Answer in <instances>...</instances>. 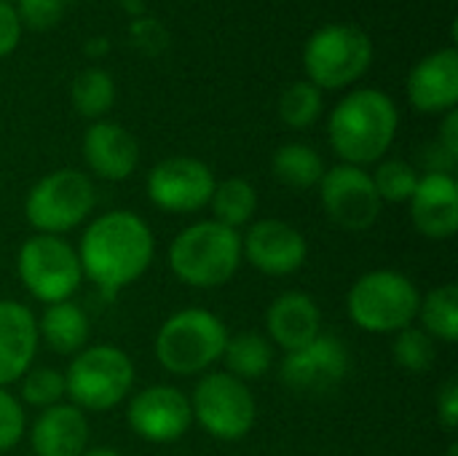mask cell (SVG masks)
<instances>
[{
    "instance_id": "26",
    "label": "cell",
    "mask_w": 458,
    "mask_h": 456,
    "mask_svg": "<svg viewBox=\"0 0 458 456\" xmlns=\"http://www.w3.org/2000/svg\"><path fill=\"white\" fill-rule=\"evenodd\" d=\"M70 99L83 118L102 121L115 105V81L102 67H86L72 78Z\"/></svg>"
},
{
    "instance_id": "21",
    "label": "cell",
    "mask_w": 458,
    "mask_h": 456,
    "mask_svg": "<svg viewBox=\"0 0 458 456\" xmlns=\"http://www.w3.org/2000/svg\"><path fill=\"white\" fill-rule=\"evenodd\" d=\"M35 456H81L89 449V419L72 403L43 409L30 427Z\"/></svg>"
},
{
    "instance_id": "9",
    "label": "cell",
    "mask_w": 458,
    "mask_h": 456,
    "mask_svg": "<svg viewBox=\"0 0 458 456\" xmlns=\"http://www.w3.org/2000/svg\"><path fill=\"white\" fill-rule=\"evenodd\" d=\"M188 400H191L193 422H199L201 430L215 441L233 443L247 438L255 427L258 419L255 395L242 379L225 371L204 374Z\"/></svg>"
},
{
    "instance_id": "40",
    "label": "cell",
    "mask_w": 458,
    "mask_h": 456,
    "mask_svg": "<svg viewBox=\"0 0 458 456\" xmlns=\"http://www.w3.org/2000/svg\"><path fill=\"white\" fill-rule=\"evenodd\" d=\"M81 456H123L121 452L110 449V446H94V449H86Z\"/></svg>"
},
{
    "instance_id": "25",
    "label": "cell",
    "mask_w": 458,
    "mask_h": 456,
    "mask_svg": "<svg viewBox=\"0 0 458 456\" xmlns=\"http://www.w3.org/2000/svg\"><path fill=\"white\" fill-rule=\"evenodd\" d=\"M209 207L215 215L212 220L239 231L242 226L252 223V218L258 212V191L244 177H228L223 183H215Z\"/></svg>"
},
{
    "instance_id": "27",
    "label": "cell",
    "mask_w": 458,
    "mask_h": 456,
    "mask_svg": "<svg viewBox=\"0 0 458 456\" xmlns=\"http://www.w3.org/2000/svg\"><path fill=\"white\" fill-rule=\"evenodd\" d=\"M419 320L421 328L435 339V341H445L454 344L458 339V288L454 282L440 285L435 290H429L427 296H421V306H419Z\"/></svg>"
},
{
    "instance_id": "35",
    "label": "cell",
    "mask_w": 458,
    "mask_h": 456,
    "mask_svg": "<svg viewBox=\"0 0 458 456\" xmlns=\"http://www.w3.org/2000/svg\"><path fill=\"white\" fill-rule=\"evenodd\" d=\"M21 22L16 16V8L13 3H5L0 0V59L8 56L16 46H19V38H21Z\"/></svg>"
},
{
    "instance_id": "41",
    "label": "cell",
    "mask_w": 458,
    "mask_h": 456,
    "mask_svg": "<svg viewBox=\"0 0 458 456\" xmlns=\"http://www.w3.org/2000/svg\"><path fill=\"white\" fill-rule=\"evenodd\" d=\"M5 3H13V0H5Z\"/></svg>"
},
{
    "instance_id": "5",
    "label": "cell",
    "mask_w": 458,
    "mask_h": 456,
    "mask_svg": "<svg viewBox=\"0 0 458 456\" xmlns=\"http://www.w3.org/2000/svg\"><path fill=\"white\" fill-rule=\"evenodd\" d=\"M421 293L411 277L394 269H376L362 274L346 298L352 323L365 333H400L419 317Z\"/></svg>"
},
{
    "instance_id": "10",
    "label": "cell",
    "mask_w": 458,
    "mask_h": 456,
    "mask_svg": "<svg viewBox=\"0 0 458 456\" xmlns=\"http://www.w3.org/2000/svg\"><path fill=\"white\" fill-rule=\"evenodd\" d=\"M16 274L24 290L46 306L70 301L83 280L75 247L67 239L51 234H32L19 247Z\"/></svg>"
},
{
    "instance_id": "31",
    "label": "cell",
    "mask_w": 458,
    "mask_h": 456,
    "mask_svg": "<svg viewBox=\"0 0 458 456\" xmlns=\"http://www.w3.org/2000/svg\"><path fill=\"white\" fill-rule=\"evenodd\" d=\"M64 398V374L54 371V368H30L21 379H19V403L30 406V409H51L56 403H62Z\"/></svg>"
},
{
    "instance_id": "18",
    "label": "cell",
    "mask_w": 458,
    "mask_h": 456,
    "mask_svg": "<svg viewBox=\"0 0 458 456\" xmlns=\"http://www.w3.org/2000/svg\"><path fill=\"white\" fill-rule=\"evenodd\" d=\"M411 220L427 239H451L458 228V185L451 172H427L411 196Z\"/></svg>"
},
{
    "instance_id": "42",
    "label": "cell",
    "mask_w": 458,
    "mask_h": 456,
    "mask_svg": "<svg viewBox=\"0 0 458 456\" xmlns=\"http://www.w3.org/2000/svg\"><path fill=\"white\" fill-rule=\"evenodd\" d=\"M64 3H67V0H64Z\"/></svg>"
},
{
    "instance_id": "32",
    "label": "cell",
    "mask_w": 458,
    "mask_h": 456,
    "mask_svg": "<svg viewBox=\"0 0 458 456\" xmlns=\"http://www.w3.org/2000/svg\"><path fill=\"white\" fill-rule=\"evenodd\" d=\"M27 433V414L16 395L0 387V454L16 449Z\"/></svg>"
},
{
    "instance_id": "8",
    "label": "cell",
    "mask_w": 458,
    "mask_h": 456,
    "mask_svg": "<svg viewBox=\"0 0 458 456\" xmlns=\"http://www.w3.org/2000/svg\"><path fill=\"white\" fill-rule=\"evenodd\" d=\"M97 191L81 169H56L43 175L24 199V218L38 234L64 237L89 220Z\"/></svg>"
},
{
    "instance_id": "23",
    "label": "cell",
    "mask_w": 458,
    "mask_h": 456,
    "mask_svg": "<svg viewBox=\"0 0 458 456\" xmlns=\"http://www.w3.org/2000/svg\"><path fill=\"white\" fill-rule=\"evenodd\" d=\"M325 159L303 142H287L282 148H276L274 159H271V172L282 185H290L295 191H306L319 185L322 175H325Z\"/></svg>"
},
{
    "instance_id": "36",
    "label": "cell",
    "mask_w": 458,
    "mask_h": 456,
    "mask_svg": "<svg viewBox=\"0 0 458 456\" xmlns=\"http://www.w3.org/2000/svg\"><path fill=\"white\" fill-rule=\"evenodd\" d=\"M437 419L440 425L454 433L458 427V382L456 379H448L437 395Z\"/></svg>"
},
{
    "instance_id": "4",
    "label": "cell",
    "mask_w": 458,
    "mask_h": 456,
    "mask_svg": "<svg viewBox=\"0 0 458 456\" xmlns=\"http://www.w3.org/2000/svg\"><path fill=\"white\" fill-rule=\"evenodd\" d=\"M225 323L209 309H180L156 333V360L174 376H204L223 360Z\"/></svg>"
},
{
    "instance_id": "33",
    "label": "cell",
    "mask_w": 458,
    "mask_h": 456,
    "mask_svg": "<svg viewBox=\"0 0 458 456\" xmlns=\"http://www.w3.org/2000/svg\"><path fill=\"white\" fill-rule=\"evenodd\" d=\"M16 16L21 27L30 30H48L64 13V0H13Z\"/></svg>"
},
{
    "instance_id": "28",
    "label": "cell",
    "mask_w": 458,
    "mask_h": 456,
    "mask_svg": "<svg viewBox=\"0 0 458 456\" xmlns=\"http://www.w3.org/2000/svg\"><path fill=\"white\" fill-rule=\"evenodd\" d=\"M322 108H325L322 89H317L311 81H295L279 97V118L290 129L314 126L322 116Z\"/></svg>"
},
{
    "instance_id": "13",
    "label": "cell",
    "mask_w": 458,
    "mask_h": 456,
    "mask_svg": "<svg viewBox=\"0 0 458 456\" xmlns=\"http://www.w3.org/2000/svg\"><path fill=\"white\" fill-rule=\"evenodd\" d=\"M349 374L346 344L333 333H319L311 344L284 352L279 366V379L287 390L298 395H325L333 392Z\"/></svg>"
},
{
    "instance_id": "11",
    "label": "cell",
    "mask_w": 458,
    "mask_h": 456,
    "mask_svg": "<svg viewBox=\"0 0 458 456\" xmlns=\"http://www.w3.org/2000/svg\"><path fill=\"white\" fill-rule=\"evenodd\" d=\"M212 169L193 156H172L148 172V199L153 207L172 215H191L209 207L215 191Z\"/></svg>"
},
{
    "instance_id": "15",
    "label": "cell",
    "mask_w": 458,
    "mask_h": 456,
    "mask_svg": "<svg viewBox=\"0 0 458 456\" xmlns=\"http://www.w3.org/2000/svg\"><path fill=\"white\" fill-rule=\"evenodd\" d=\"M242 255L266 277H290L306 263L309 242L295 226L279 218H263L242 237Z\"/></svg>"
},
{
    "instance_id": "34",
    "label": "cell",
    "mask_w": 458,
    "mask_h": 456,
    "mask_svg": "<svg viewBox=\"0 0 458 456\" xmlns=\"http://www.w3.org/2000/svg\"><path fill=\"white\" fill-rule=\"evenodd\" d=\"M129 40L137 51L156 56L169 46V32L161 22H156L153 16H137L129 24Z\"/></svg>"
},
{
    "instance_id": "29",
    "label": "cell",
    "mask_w": 458,
    "mask_h": 456,
    "mask_svg": "<svg viewBox=\"0 0 458 456\" xmlns=\"http://www.w3.org/2000/svg\"><path fill=\"white\" fill-rule=\"evenodd\" d=\"M370 177H373V185H376V194L381 202L408 204L421 175L416 172L413 164H408L403 159H381Z\"/></svg>"
},
{
    "instance_id": "24",
    "label": "cell",
    "mask_w": 458,
    "mask_h": 456,
    "mask_svg": "<svg viewBox=\"0 0 458 456\" xmlns=\"http://www.w3.org/2000/svg\"><path fill=\"white\" fill-rule=\"evenodd\" d=\"M223 360H225V374L247 384L271 371L274 344L260 333H236V336H228Z\"/></svg>"
},
{
    "instance_id": "17",
    "label": "cell",
    "mask_w": 458,
    "mask_h": 456,
    "mask_svg": "<svg viewBox=\"0 0 458 456\" xmlns=\"http://www.w3.org/2000/svg\"><path fill=\"white\" fill-rule=\"evenodd\" d=\"M408 99L421 113H448L458 105V51L454 46L427 54L408 75Z\"/></svg>"
},
{
    "instance_id": "1",
    "label": "cell",
    "mask_w": 458,
    "mask_h": 456,
    "mask_svg": "<svg viewBox=\"0 0 458 456\" xmlns=\"http://www.w3.org/2000/svg\"><path fill=\"white\" fill-rule=\"evenodd\" d=\"M83 277L115 293L134 285L153 263L156 239L150 226L131 210H113L94 218L78 245Z\"/></svg>"
},
{
    "instance_id": "39",
    "label": "cell",
    "mask_w": 458,
    "mask_h": 456,
    "mask_svg": "<svg viewBox=\"0 0 458 456\" xmlns=\"http://www.w3.org/2000/svg\"><path fill=\"white\" fill-rule=\"evenodd\" d=\"M121 5H123V11H126L131 19L145 16V3H142V0H121Z\"/></svg>"
},
{
    "instance_id": "2",
    "label": "cell",
    "mask_w": 458,
    "mask_h": 456,
    "mask_svg": "<svg viewBox=\"0 0 458 456\" xmlns=\"http://www.w3.org/2000/svg\"><path fill=\"white\" fill-rule=\"evenodd\" d=\"M397 126L400 110L386 91L354 89L333 108L327 137L341 164L365 169L389 153Z\"/></svg>"
},
{
    "instance_id": "38",
    "label": "cell",
    "mask_w": 458,
    "mask_h": 456,
    "mask_svg": "<svg viewBox=\"0 0 458 456\" xmlns=\"http://www.w3.org/2000/svg\"><path fill=\"white\" fill-rule=\"evenodd\" d=\"M83 51H86V56H91V59H99V56H105V54L110 51V40H107L105 35H94L91 40H86Z\"/></svg>"
},
{
    "instance_id": "14",
    "label": "cell",
    "mask_w": 458,
    "mask_h": 456,
    "mask_svg": "<svg viewBox=\"0 0 458 456\" xmlns=\"http://www.w3.org/2000/svg\"><path fill=\"white\" fill-rule=\"evenodd\" d=\"M126 425L148 443H174L193 425L191 400L172 384H150L131 395Z\"/></svg>"
},
{
    "instance_id": "20",
    "label": "cell",
    "mask_w": 458,
    "mask_h": 456,
    "mask_svg": "<svg viewBox=\"0 0 458 456\" xmlns=\"http://www.w3.org/2000/svg\"><path fill=\"white\" fill-rule=\"evenodd\" d=\"M266 331L271 344L282 347L284 352H295L322 333V312L309 293L287 290L268 304Z\"/></svg>"
},
{
    "instance_id": "7",
    "label": "cell",
    "mask_w": 458,
    "mask_h": 456,
    "mask_svg": "<svg viewBox=\"0 0 458 456\" xmlns=\"http://www.w3.org/2000/svg\"><path fill=\"white\" fill-rule=\"evenodd\" d=\"M373 65V43L357 24H325L319 27L303 48L306 81L317 89H346L357 83Z\"/></svg>"
},
{
    "instance_id": "12",
    "label": "cell",
    "mask_w": 458,
    "mask_h": 456,
    "mask_svg": "<svg viewBox=\"0 0 458 456\" xmlns=\"http://www.w3.org/2000/svg\"><path fill=\"white\" fill-rule=\"evenodd\" d=\"M319 202L325 215L346 231L370 228L384 207L370 172L352 164H335L325 169L319 180Z\"/></svg>"
},
{
    "instance_id": "6",
    "label": "cell",
    "mask_w": 458,
    "mask_h": 456,
    "mask_svg": "<svg viewBox=\"0 0 458 456\" xmlns=\"http://www.w3.org/2000/svg\"><path fill=\"white\" fill-rule=\"evenodd\" d=\"M134 363L113 344H94L72 355L64 371V395L83 414H105L123 403L134 390Z\"/></svg>"
},
{
    "instance_id": "19",
    "label": "cell",
    "mask_w": 458,
    "mask_h": 456,
    "mask_svg": "<svg viewBox=\"0 0 458 456\" xmlns=\"http://www.w3.org/2000/svg\"><path fill=\"white\" fill-rule=\"evenodd\" d=\"M38 320L30 306L0 298V387L19 382L38 355Z\"/></svg>"
},
{
    "instance_id": "22",
    "label": "cell",
    "mask_w": 458,
    "mask_h": 456,
    "mask_svg": "<svg viewBox=\"0 0 458 456\" xmlns=\"http://www.w3.org/2000/svg\"><path fill=\"white\" fill-rule=\"evenodd\" d=\"M38 339L56 355H78L81 349L89 347L91 339V323L89 314L72 304V301H59L48 304L38 320Z\"/></svg>"
},
{
    "instance_id": "3",
    "label": "cell",
    "mask_w": 458,
    "mask_h": 456,
    "mask_svg": "<svg viewBox=\"0 0 458 456\" xmlns=\"http://www.w3.org/2000/svg\"><path fill=\"white\" fill-rule=\"evenodd\" d=\"M166 261L172 274L188 288H223L236 277L244 261L242 234L217 220L191 223L172 239Z\"/></svg>"
},
{
    "instance_id": "30",
    "label": "cell",
    "mask_w": 458,
    "mask_h": 456,
    "mask_svg": "<svg viewBox=\"0 0 458 456\" xmlns=\"http://www.w3.org/2000/svg\"><path fill=\"white\" fill-rule=\"evenodd\" d=\"M435 347H437V341L424 328L411 325V328L394 333L392 355L408 374H427L437 360Z\"/></svg>"
},
{
    "instance_id": "37",
    "label": "cell",
    "mask_w": 458,
    "mask_h": 456,
    "mask_svg": "<svg viewBox=\"0 0 458 456\" xmlns=\"http://www.w3.org/2000/svg\"><path fill=\"white\" fill-rule=\"evenodd\" d=\"M437 145L445 151V156H451L454 161L458 159V110H448L440 126V140Z\"/></svg>"
},
{
    "instance_id": "16",
    "label": "cell",
    "mask_w": 458,
    "mask_h": 456,
    "mask_svg": "<svg viewBox=\"0 0 458 456\" xmlns=\"http://www.w3.org/2000/svg\"><path fill=\"white\" fill-rule=\"evenodd\" d=\"M83 161L97 177L121 183L129 180L140 164V142L115 121H94L83 134Z\"/></svg>"
}]
</instances>
